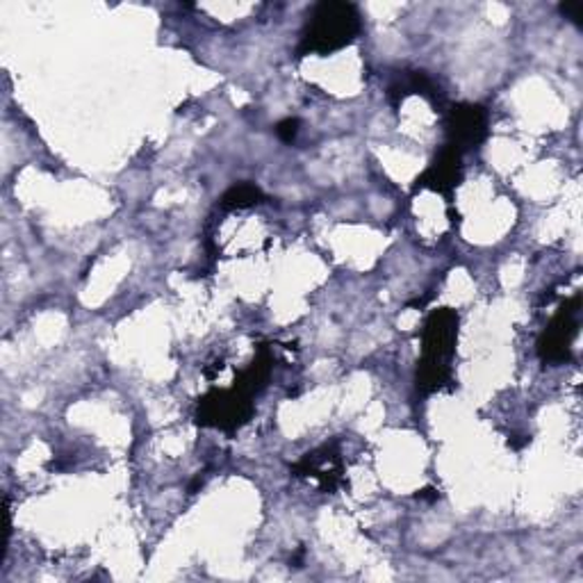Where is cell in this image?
<instances>
[{
	"label": "cell",
	"mask_w": 583,
	"mask_h": 583,
	"mask_svg": "<svg viewBox=\"0 0 583 583\" xmlns=\"http://www.w3.org/2000/svg\"><path fill=\"white\" fill-rule=\"evenodd\" d=\"M561 12L570 21H579L581 19V5H561Z\"/></svg>",
	"instance_id": "10"
},
{
	"label": "cell",
	"mask_w": 583,
	"mask_h": 583,
	"mask_svg": "<svg viewBox=\"0 0 583 583\" xmlns=\"http://www.w3.org/2000/svg\"><path fill=\"white\" fill-rule=\"evenodd\" d=\"M265 199V194L251 186V182H242V186L231 188L224 197H222V208L224 210H244V208H251L258 205Z\"/></svg>",
	"instance_id": "8"
},
{
	"label": "cell",
	"mask_w": 583,
	"mask_h": 583,
	"mask_svg": "<svg viewBox=\"0 0 583 583\" xmlns=\"http://www.w3.org/2000/svg\"><path fill=\"white\" fill-rule=\"evenodd\" d=\"M299 133V121L296 119H285L281 121L279 126H276V135H279L283 142H292Z\"/></svg>",
	"instance_id": "9"
},
{
	"label": "cell",
	"mask_w": 583,
	"mask_h": 583,
	"mask_svg": "<svg viewBox=\"0 0 583 583\" xmlns=\"http://www.w3.org/2000/svg\"><path fill=\"white\" fill-rule=\"evenodd\" d=\"M360 27L362 21L356 5L340 3V0H324L309 14L296 55H330L343 51L356 42Z\"/></svg>",
	"instance_id": "1"
},
{
	"label": "cell",
	"mask_w": 583,
	"mask_h": 583,
	"mask_svg": "<svg viewBox=\"0 0 583 583\" xmlns=\"http://www.w3.org/2000/svg\"><path fill=\"white\" fill-rule=\"evenodd\" d=\"M294 472L319 479L324 487H335V481L340 477V458L330 449H324L322 453H309L299 466H294Z\"/></svg>",
	"instance_id": "7"
},
{
	"label": "cell",
	"mask_w": 583,
	"mask_h": 583,
	"mask_svg": "<svg viewBox=\"0 0 583 583\" xmlns=\"http://www.w3.org/2000/svg\"><path fill=\"white\" fill-rule=\"evenodd\" d=\"M487 137V112L481 105H456L447 114V146L460 156Z\"/></svg>",
	"instance_id": "4"
},
{
	"label": "cell",
	"mask_w": 583,
	"mask_h": 583,
	"mask_svg": "<svg viewBox=\"0 0 583 583\" xmlns=\"http://www.w3.org/2000/svg\"><path fill=\"white\" fill-rule=\"evenodd\" d=\"M251 390L244 388L235 381L231 390H214L203 402H199L197 419L203 426H220L224 431H233V428L242 426L254 413L251 406Z\"/></svg>",
	"instance_id": "3"
},
{
	"label": "cell",
	"mask_w": 583,
	"mask_h": 583,
	"mask_svg": "<svg viewBox=\"0 0 583 583\" xmlns=\"http://www.w3.org/2000/svg\"><path fill=\"white\" fill-rule=\"evenodd\" d=\"M460 153L451 146H445L438 160L428 167L415 182V190L419 188H431L445 197H449L456 188L460 178H463V167H460Z\"/></svg>",
	"instance_id": "6"
},
{
	"label": "cell",
	"mask_w": 583,
	"mask_h": 583,
	"mask_svg": "<svg viewBox=\"0 0 583 583\" xmlns=\"http://www.w3.org/2000/svg\"><path fill=\"white\" fill-rule=\"evenodd\" d=\"M458 315L440 309L428 315L422 333V360L417 367V388L424 394L442 390L451 383V358L456 351Z\"/></svg>",
	"instance_id": "2"
},
{
	"label": "cell",
	"mask_w": 583,
	"mask_h": 583,
	"mask_svg": "<svg viewBox=\"0 0 583 583\" xmlns=\"http://www.w3.org/2000/svg\"><path fill=\"white\" fill-rule=\"evenodd\" d=\"M576 315H579V296L570 299L559 315L551 319L549 328L540 337L538 351L545 362H565L570 360V345L576 333Z\"/></svg>",
	"instance_id": "5"
}]
</instances>
